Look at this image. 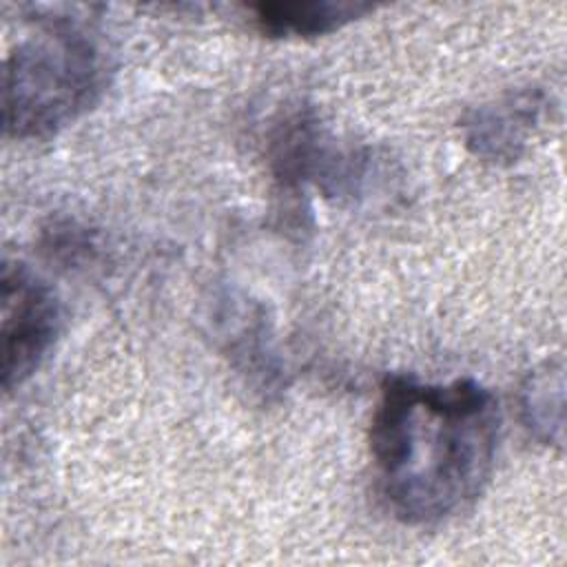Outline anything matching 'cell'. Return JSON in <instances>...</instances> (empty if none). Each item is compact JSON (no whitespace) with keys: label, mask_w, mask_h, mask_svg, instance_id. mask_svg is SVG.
<instances>
[{"label":"cell","mask_w":567,"mask_h":567,"mask_svg":"<svg viewBox=\"0 0 567 567\" xmlns=\"http://www.w3.org/2000/svg\"><path fill=\"white\" fill-rule=\"evenodd\" d=\"M372 4L363 2H259L252 7V20L257 29L270 38H315L326 35L343 24L372 11Z\"/></svg>","instance_id":"obj_6"},{"label":"cell","mask_w":567,"mask_h":567,"mask_svg":"<svg viewBox=\"0 0 567 567\" xmlns=\"http://www.w3.org/2000/svg\"><path fill=\"white\" fill-rule=\"evenodd\" d=\"M540 106L538 91L512 93L498 102L478 106L463 122L467 146L487 162H516L538 120Z\"/></svg>","instance_id":"obj_5"},{"label":"cell","mask_w":567,"mask_h":567,"mask_svg":"<svg viewBox=\"0 0 567 567\" xmlns=\"http://www.w3.org/2000/svg\"><path fill=\"white\" fill-rule=\"evenodd\" d=\"M326 131L312 111H295L284 117L270 135V164L284 188H297L303 182H317L341 193L354 184L357 157L341 155L328 144ZM359 175V173H357Z\"/></svg>","instance_id":"obj_4"},{"label":"cell","mask_w":567,"mask_h":567,"mask_svg":"<svg viewBox=\"0 0 567 567\" xmlns=\"http://www.w3.org/2000/svg\"><path fill=\"white\" fill-rule=\"evenodd\" d=\"M498 430V401L483 383L388 374L370 421L388 509L408 525H434L467 509L489 481Z\"/></svg>","instance_id":"obj_1"},{"label":"cell","mask_w":567,"mask_h":567,"mask_svg":"<svg viewBox=\"0 0 567 567\" xmlns=\"http://www.w3.org/2000/svg\"><path fill=\"white\" fill-rule=\"evenodd\" d=\"M109 53L73 16H44L4 60L2 122L13 140H47L89 113L109 86Z\"/></svg>","instance_id":"obj_2"},{"label":"cell","mask_w":567,"mask_h":567,"mask_svg":"<svg viewBox=\"0 0 567 567\" xmlns=\"http://www.w3.org/2000/svg\"><path fill=\"white\" fill-rule=\"evenodd\" d=\"M0 286V379L11 392L47 359L60 334L62 308L53 288L22 261L4 259Z\"/></svg>","instance_id":"obj_3"}]
</instances>
